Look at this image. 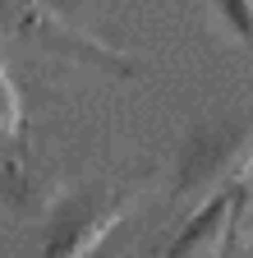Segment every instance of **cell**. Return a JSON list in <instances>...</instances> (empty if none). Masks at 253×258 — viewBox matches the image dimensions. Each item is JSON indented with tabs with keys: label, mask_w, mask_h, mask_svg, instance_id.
<instances>
[{
	"label": "cell",
	"mask_w": 253,
	"mask_h": 258,
	"mask_svg": "<svg viewBox=\"0 0 253 258\" xmlns=\"http://www.w3.org/2000/svg\"><path fill=\"white\" fill-rule=\"evenodd\" d=\"M253 161V124H221L207 129L194 143L184 148L180 157V184L194 189V184H216L235 171H244Z\"/></svg>",
	"instance_id": "6da1fadb"
}]
</instances>
